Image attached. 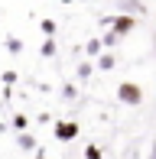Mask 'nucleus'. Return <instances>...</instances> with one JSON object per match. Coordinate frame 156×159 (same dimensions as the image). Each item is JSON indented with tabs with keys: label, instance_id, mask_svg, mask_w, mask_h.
<instances>
[{
	"label": "nucleus",
	"instance_id": "obj_18",
	"mask_svg": "<svg viewBox=\"0 0 156 159\" xmlns=\"http://www.w3.org/2000/svg\"><path fill=\"white\" fill-rule=\"evenodd\" d=\"M36 159H46V156H42V153H36Z\"/></svg>",
	"mask_w": 156,
	"mask_h": 159
},
{
	"label": "nucleus",
	"instance_id": "obj_8",
	"mask_svg": "<svg viewBox=\"0 0 156 159\" xmlns=\"http://www.w3.org/2000/svg\"><path fill=\"white\" fill-rule=\"evenodd\" d=\"M85 49H88V55H101V39H88V46H85Z\"/></svg>",
	"mask_w": 156,
	"mask_h": 159
},
{
	"label": "nucleus",
	"instance_id": "obj_15",
	"mask_svg": "<svg viewBox=\"0 0 156 159\" xmlns=\"http://www.w3.org/2000/svg\"><path fill=\"white\" fill-rule=\"evenodd\" d=\"M62 98L72 101V98H75V84H65V88H62Z\"/></svg>",
	"mask_w": 156,
	"mask_h": 159
},
{
	"label": "nucleus",
	"instance_id": "obj_17",
	"mask_svg": "<svg viewBox=\"0 0 156 159\" xmlns=\"http://www.w3.org/2000/svg\"><path fill=\"white\" fill-rule=\"evenodd\" d=\"M153 52H156V36H153Z\"/></svg>",
	"mask_w": 156,
	"mask_h": 159
},
{
	"label": "nucleus",
	"instance_id": "obj_7",
	"mask_svg": "<svg viewBox=\"0 0 156 159\" xmlns=\"http://www.w3.org/2000/svg\"><path fill=\"white\" fill-rule=\"evenodd\" d=\"M117 42H120V39H117V36L111 33V30H108V33L101 36V46H104V49H111V46H117Z\"/></svg>",
	"mask_w": 156,
	"mask_h": 159
},
{
	"label": "nucleus",
	"instance_id": "obj_12",
	"mask_svg": "<svg viewBox=\"0 0 156 159\" xmlns=\"http://www.w3.org/2000/svg\"><path fill=\"white\" fill-rule=\"evenodd\" d=\"M85 159H101V149H98V146H88V149H85Z\"/></svg>",
	"mask_w": 156,
	"mask_h": 159
},
{
	"label": "nucleus",
	"instance_id": "obj_9",
	"mask_svg": "<svg viewBox=\"0 0 156 159\" xmlns=\"http://www.w3.org/2000/svg\"><path fill=\"white\" fill-rule=\"evenodd\" d=\"M42 55H46V59H49V55H55V36L42 42Z\"/></svg>",
	"mask_w": 156,
	"mask_h": 159
},
{
	"label": "nucleus",
	"instance_id": "obj_10",
	"mask_svg": "<svg viewBox=\"0 0 156 159\" xmlns=\"http://www.w3.org/2000/svg\"><path fill=\"white\" fill-rule=\"evenodd\" d=\"M42 33H46V39H52V33H55V23H52V20H42Z\"/></svg>",
	"mask_w": 156,
	"mask_h": 159
},
{
	"label": "nucleus",
	"instance_id": "obj_13",
	"mask_svg": "<svg viewBox=\"0 0 156 159\" xmlns=\"http://www.w3.org/2000/svg\"><path fill=\"white\" fill-rule=\"evenodd\" d=\"M7 49H10V52H20V49H23V42H20V39H7Z\"/></svg>",
	"mask_w": 156,
	"mask_h": 159
},
{
	"label": "nucleus",
	"instance_id": "obj_4",
	"mask_svg": "<svg viewBox=\"0 0 156 159\" xmlns=\"http://www.w3.org/2000/svg\"><path fill=\"white\" fill-rule=\"evenodd\" d=\"M117 7L127 13V16H133V13H143V10H146L143 0H117Z\"/></svg>",
	"mask_w": 156,
	"mask_h": 159
},
{
	"label": "nucleus",
	"instance_id": "obj_14",
	"mask_svg": "<svg viewBox=\"0 0 156 159\" xmlns=\"http://www.w3.org/2000/svg\"><path fill=\"white\" fill-rule=\"evenodd\" d=\"M13 124H16V130H26V124H30V120H26L23 114H16V117H13Z\"/></svg>",
	"mask_w": 156,
	"mask_h": 159
},
{
	"label": "nucleus",
	"instance_id": "obj_16",
	"mask_svg": "<svg viewBox=\"0 0 156 159\" xmlns=\"http://www.w3.org/2000/svg\"><path fill=\"white\" fill-rule=\"evenodd\" d=\"M150 159H156V143H153V149H150Z\"/></svg>",
	"mask_w": 156,
	"mask_h": 159
},
{
	"label": "nucleus",
	"instance_id": "obj_3",
	"mask_svg": "<svg viewBox=\"0 0 156 159\" xmlns=\"http://www.w3.org/2000/svg\"><path fill=\"white\" fill-rule=\"evenodd\" d=\"M78 133H81V127L75 120H55V140L68 143V140H78Z\"/></svg>",
	"mask_w": 156,
	"mask_h": 159
},
{
	"label": "nucleus",
	"instance_id": "obj_5",
	"mask_svg": "<svg viewBox=\"0 0 156 159\" xmlns=\"http://www.w3.org/2000/svg\"><path fill=\"white\" fill-rule=\"evenodd\" d=\"M114 65H117L114 52H101V55H98V68H101V71H111Z\"/></svg>",
	"mask_w": 156,
	"mask_h": 159
},
{
	"label": "nucleus",
	"instance_id": "obj_2",
	"mask_svg": "<svg viewBox=\"0 0 156 159\" xmlns=\"http://www.w3.org/2000/svg\"><path fill=\"white\" fill-rule=\"evenodd\" d=\"M104 23L111 26V33H114L117 39H124L127 33H133V30H137V16H127V13H117V16H108Z\"/></svg>",
	"mask_w": 156,
	"mask_h": 159
},
{
	"label": "nucleus",
	"instance_id": "obj_11",
	"mask_svg": "<svg viewBox=\"0 0 156 159\" xmlns=\"http://www.w3.org/2000/svg\"><path fill=\"white\" fill-rule=\"evenodd\" d=\"M91 75V65L88 62H81V65H78V78H81V81H85V78H88Z\"/></svg>",
	"mask_w": 156,
	"mask_h": 159
},
{
	"label": "nucleus",
	"instance_id": "obj_6",
	"mask_svg": "<svg viewBox=\"0 0 156 159\" xmlns=\"http://www.w3.org/2000/svg\"><path fill=\"white\" fill-rule=\"evenodd\" d=\"M16 146H20V149H36V140H33L30 133H20V136H16Z\"/></svg>",
	"mask_w": 156,
	"mask_h": 159
},
{
	"label": "nucleus",
	"instance_id": "obj_1",
	"mask_svg": "<svg viewBox=\"0 0 156 159\" xmlns=\"http://www.w3.org/2000/svg\"><path fill=\"white\" fill-rule=\"evenodd\" d=\"M117 101H120V104H127V107L143 104V88H140L137 81H120V84H117Z\"/></svg>",
	"mask_w": 156,
	"mask_h": 159
}]
</instances>
